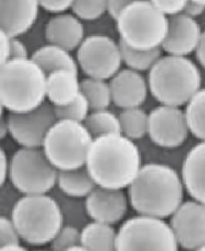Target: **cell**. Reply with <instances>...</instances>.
<instances>
[{
	"instance_id": "obj_1",
	"label": "cell",
	"mask_w": 205,
	"mask_h": 251,
	"mask_svg": "<svg viewBox=\"0 0 205 251\" xmlns=\"http://www.w3.org/2000/svg\"><path fill=\"white\" fill-rule=\"evenodd\" d=\"M86 167L97 186L123 190L141 169V154L134 141L122 133L104 135L93 139Z\"/></svg>"
},
{
	"instance_id": "obj_2",
	"label": "cell",
	"mask_w": 205,
	"mask_h": 251,
	"mask_svg": "<svg viewBox=\"0 0 205 251\" xmlns=\"http://www.w3.org/2000/svg\"><path fill=\"white\" fill-rule=\"evenodd\" d=\"M183 187L182 178L169 165L145 164L128 188V201L138 215L165 219L183 203Z\"/></svg>"
},
{
	"instance_id": "obj_3",
	"label": "cell",
	"mask_w": 205,
	"mask_h": 251,
	"mask_svg": "<svg viewBox=\"0 0 205 251\" xmlns=\"http://www.w3.org/2000/svg\"><path fill=\"white\" fill-rule=\"evenodd\" d=\"M46 98V74L31 58L0 64V103L9 113H27Z\"/></svg>"
},
{
	"instance_id": "obj_4",
	"label": "cell",
	"mask_w": 205,
	"mask_h": 251,
	"mask_svg": "<svg viewBox=\"0 0 205 251\" xmlns=\"http://www.w3.org/2000/svg\"><path fill=\"white\" fill-rule=\"evenodd\" d=\"M201 72L188 58L162 56L148 73V88L163 105L187 104L201 89Z\"/></svg>"
},
{
	"instance_id": "obj_5",
	"label": "cell",
	"mask_w": 205,
	"mask_h": 251,
	"mask_svg": "<svg viewBox=\"0 0 205 251\" xmlns=\"http://www.w3.org/2000/svg\"><path fill=\"white\" fill-rule=\"evenodd\" d=\"M11 219L21 240L35 247L51 243L64 225L60 205L50 194L23 195L11 212Z\"/></svg>"
},
{
	"instance_id": "obj_6",
	"label": "cell",
	"mask_w": 205,
	"mask_h": 251,
	"mask_svg": "<svg viewBox=\"0 0 205 251\" xmlns=\"http://www.w3.org/2000/svg\"><path fill=\"white\" fill-rule=\"evenodd\" d=\"M115 22L119 40L140 51L161 48L168 33V18L152 1H131Z\"/></svg>"
},
{
	"instance_id": "obj_7",
	"label": "cell",
	"mask_w": 205,
	"mask_h": 251,
	"mask_svg": "<svg viewBox=\"0 0 205 251\" xmlns=\"http://www.w3.org/2000/svg\"><path fill=\"white\" fill-rule=\"evenodd\" d=\"M93 139L84 123L58 120L46 135L42 150L56 170H75L86 165Z\"/></svg>"
},
{
	"instance_id": "obj_8",
	"label": "cell",
	"mask_w": 205,
	"mask_h": 251,
	"mask_svg": "<svg viewBox=\"0 0 205 251\" xmlns=\"http://www.w3.org/2000/svg\"><path fill=\"white\" fill-rule=\"evenodd\" d=\"M58 173L42 148H20L10 158L8 181L23 195L48 194L56 187Z\"/></svg>"
},
{
	"instance_id": "obj_9",
	"label": "cell",
	"mask_w": 205,
	"mask_h": 251,
	"mask_svg": "<svg viewBox=\"0 0 205 251\" xmlns=\"http://www.w3.org/2000/svg\"><path fill=\"white\" fill-rule=\"evenodd\" d=\"M172 228L163 219L137 215L117 230L115 251H178Z\"/></svg>"
},
{
	"instance_id": "obj_10",
	"label": "cell",
	"mask_w": 205,
	"mask_h": 251,
	"mask_svg": "<svg viewBox=\"0 0 205 251\" xmlns=\"http://www.w3.org/2000/svg\"><path fill=\"white\" fill-rule=\"evenodd\" d=\"M76 55L78 65L89 78L107 80L121 70L123 60L119 43L107 35L85 38Z\"/></svg>"
},
{
	"instance_id": "obj_11",
	"label": "cell",
	"mask_w": 205,
	"mask_h": 251,
	"mask_svg": "<svg viewBox=\"0 0 205 251\" xmlns=\"http://www.w3.org/2000/svg\"><path fill=\"white\" fill-rule=\"evenodd\" d=\"M6 119L14 141L29 149L42 148L46 135L57 122L54 106L49 101L27 113H9Z\"/></svg>"
},
{
	"instance_id": "obj_12",
	"label": "cell",
	"mask_w": 205,
	"mask_h": 251,
	"mask_svg": "<svg viewBox=\"0 0 205 251\" xmlns=\"http://www.w3.org/2000/svg\"><path fill=\"white\" fill-rule=\"evenodd\" d=\"M188 132L185 113L179 107L160 104L148 113V136L159 147L175 149L181 146Z\"/></svg>"
},
{
	"instance_id": "obj_13",
	"label": "cell",
	"mask_w": 205,
	"mask_h": 251,
	"mask_svg": "<svg viewBox=\"0 0 205 251\" xmlns=\"http://www.w3.org/2000/svg\"><path fill=\"white\" fill-rule=\"evenodd\" d=\"M179 247L196 251L205 247V205L187 201L179 206L170 219Z\"/></svg>"
},
{
	"instance_id": "obj_14",
	"label": "cell",
	"mask_w": 205,
	"mask_h": 251,
	"mask_svg": "<svg viewBox=\"0 0 205 251\" xmlns=\"http://www.w3.org/2000/svg\"><path fill=\"white\" fill-rule=\"evenodd\" d=\"M85 207L91 220L115 225L128 211V197L123 190L96 187L87 197Z\"/></svg>"
},
{
	"instance_id": "obj_15",
	"label": "cell",
	"mask_w": 205,
	"mask_h": 251,
	"mask_svg": "<svg viewBox=\"0 0 205 251\" xmlns=\"http://www.w3.org/2000/svg\"><path fill=\"white\" fill-rule=\"evenodd\" d=\"M168 18V33L161 49L170 55L186 57L196 51L202 31L194 18L181 13Z\"/></svg>"
},
{
	"instance_id": "obj_16",
	"label": "cell",
	"mask_w": 205,
	"mask_h": 251,
	"mask_svg": "<svg viewBox=\"0 0 205 251\" xmlns=\"http://www.w3.org/2000/svg\"><path fill=\"white\" fill-rule=\"evenodd\" d=\"M113 102L117 107L139 108L148 96V80L141 73L129 69H121L109 82Z\"/></svg>"
},
{
	"instance_id": "obj_17",
	"label": "cell",
	"mask_w": 205,
	"mask_h": 251,
	"mask_svg": "<svg viewBox=\"0 0 205 251\" xmlns=\"http://www.w3.org/2000/svg\"><path fill=\"white\" fill-rule=\"evenodd\" d=\"M40 2L0 1V31L11 38L26 33L36 22Z\"/></svg>"
},
{
	"instance_id": "obj_18",
	"label": "cell",
	"mask_w": 205,
	"mask_h": 251,
	"mask_svg": "<svg viewBox=\"0 0 205 251\" xmlns=\"http://www.w3.org/2000/svg\"><path fill=\"white\" fill-rule=\"evenodd\" d=\"M84 33L81 20L72 14L55 15L48 20L45 27L47 42L70 52L79 49L85 39Z\"/></svg>"
},
{
	"instance_id": "obj_19",
	"label": "cell",
	"mask_w": 205,
	"mask_h": 251,
	"mask_svg": "<svg viewBox=\"0 0 205 251\" xmlns=\"http://www.w3.org/2000/svg\"><path fill=\"white\" fill-rule=\"evenodd\" d=\"M183 186L192 199L205 205V141L192 147L182 165Z\"/></svg>"
},
{
	"instance_id": "obj_20",
	"label": "cell",
	"mask_w": 205,
	"mask_h": 251,
	"mask_svg": "<svg viewBox=\"0 0 205 251\" xmlns=\"http://www.w3.org/2000/svg\"><path fill=\"white\" fill-rule=\"evenodd\" d=\"M80 93V81L77 73L60 70L46 75V98L52 105L70 104Z\"/></svg>"
},
{
	"instance_id": "obj_21",
	"label": "cell",
	"mask_w": 205,
	"mask_h": 251,
	"mask_svg": "<svg viewBox=\"0 0 205 251\" xmlns=\"http://www.w3.org/2000/svg\"><path fill=\"white\" fill-rule=\"evenodd\" d=\"M31 59L46 75L56 71L68 70L78 74V63L70 51L54 44H46L34 51Z\"/></svg>"
},
{
	"instance_id": "obj_22",
	"label": "cell",
	"mask_w": 205,
	"mask_h": 251,
	"mask_svg": "<svg viewBox=\"0 0 205 251\" xmlns=\"http://www.w3.org/2000/svg\"><path fill=\"white\" fill-rule=\"evenodd\" d=\"M96 186L86 165L75 170L58 173L56 188L67 196L85 199Z\"/></svg>"
},
{
	"instance_id": "obj_23",
	"label": "cell",
	"mask_w": 205,
	"mask_h": 251,
	"mask_svg": "<svg viewBox=\"0 0 205 251\" xmlns=\"http://www.w3.org/2000/svg\"><path fill=\"white\" fill-rule=\"evenodd\" d=\"M116 236L113 226L91 221L81 229L80 244L89 251H115Z\"/></svg>"
},
{
	"instance_id": "obj_24",
	"label": "cell",
	"mask_w": 205,
	"mask_h": 251,
	"mask_svg": "<svg viewBox=\"0 0 205 251\" xmlns=\"http://www.w3.org/2000/svg\"><path fill=\"white\" fill-rule=\"evenodd\" d=\"M50 194L56 199L60 205L64 217V225L72 226L81 230L91 222L85 207V200L67 196L56 187Z\"/></svg>"
},
{
	"instance_id": "obj_25",
	"label": "cell",
	"mask_w": 205,
	"mask_h": 251,
	"mask_svg": "<svg viewBox=\"0 0 205 251\" xmlns=\"http://www.w3.org/2000/svg\"><path fill=\"white\" fill-rule=\"evenodd\" d=\"M122 60L128 69L142 73L150 71L156 63L162 57V49H152L148 51H140L132 49L119 40Z\"/></svg>"
},
{
	"instance_id": "obj_26",
	"label": "cell",
	"mask_w": 205,
	"mask_h": 251,
	"mask_svg": "<svg viewBox=\"0 0 205 251\" xmlns=\"http://www.w3.org/2000/svg\"><path fill=\"white\" fill-rule=\"evenodd\" d=\"M119 119L122 134L132 141L148 134V114L139 107L122 109Z\"/></svg>"
},
{
	"instance_id": "obj_27",
	"label": "cell",
	"mask_w": 205,
	"mask_h": 251,
	"mask_svg": "<svg viewBox=\"0 0 205 251\" xmlns=\"http://www.w3.org/2000/svg\"><path fill=\"white\" fill-rule=\"evenodd\" d=\"M80 92L90 104L92 111L108 109L113 102L109 83L103 79L86 78L80 81Z\"/></svg>"
},
{
	"instance_id": "obj_28",
	"label": "cell",
	"mask_w": 205,
	"mask_h": 251,
	"mask_svg": "<svg viewBox=\"0 0 205 251\" xmlns=\"http://www.w3.org/2000/svg\"><path fill=\"white\" fill-rule=\"evenodd\" d=\"M84 124L93 138L113 133H121L119 116L108 109L92 111Z\"/></svg>"
},
{
	"instance_id": "obj_29",
	"label": "cell",
	"mask_w": 205,
	"mask_h": 251,
	"mask_svg": "<svg viewBox=\"0 0 205 251\" xmlns=\"http://www.w3.org/2000/svg\"><path fill=\"white\" fill-rule=\"evenodd\" d=\"M184 113L189 132L205 141V88H201L190 100Z\"/></svg>"
},
{
	"instance_id": "obj_30",
	"label": "cell",
	"mask_w": 205,
	"mask_h": 251,
	"mask_svg": "<svg viewBox=\"0 0 205 251\" xmlns=\"http://www.w3.org/2000/svg\"><path fill=\"white\" fill-rule=\"evenodd\" d=\"M90 110L89 100L81 93L70 104L64 106H54V111L57 121L68 120L84 123L90 113Z\"/></svg>"
},
{
	"instance_id": "obj_31",
	"label": "cell",
	"mask_w": 205,
	"mask_h": 251,
	"mask_svg": "<svg viewBox=\"0 0 205 251\" xmlns=\"http://www.w3.org/2000/svg\"><path fill=\"white\" fill-rule=\"evenodd\" d=\"M71 10L80 20L92 21L107 11V1H73Z\"/></svg>"
},
{
	"instance_id": "obj_32",
	"label": "cell",
	"mask_w": 205,
	"mask_h": 251,
	"mask_svg": "<svg viewBox=\"0 0 205 251\" xmlns=\"http://www.w3.org/2000/svg\"><path fill=\"white\" fill-rule=\"evenodd\" d=\"M81 230L72 226L64 225L51 243V251H65L80 244Z\"/></svg>"
},
{
	"instance_id": "obj_33",
	"label": "cell",
	"mask_w": 205,
	"mask_h": 251,
	"mask_svg": "<svg viewBox=\"0 0 205 251\" xmlns=\"http://www.w3.org/2000/svg\"><path fill=\"white\" fill-rule=\"evenodd\" d=\"M10 181L1 185V193H0V212L1 216L11 218V212L13 210L16 203L18 202L22 197Z\"/></svg>"
},
{
	"instance_id": "obj_34",
	"label": "cell",
	"mask_w": 205,
	"mask_h": 251,
	"mask_svg": "<svg viewBox=\"0 0 205 251\" xmlns=\"http://www.w3.org/2000/svg\"><path fill=\"white\" fill-rule=\"evenodd\" d=\"M20 240L18 230L11 218L0 217V247L20 244Z\"/></svg>"
},
{
	"instance_id": "obj_35",
	"label": "cell",
	"mask_w": 205,
	"mask_h": 251,
	"mask_svg": "<svg viewBox=\"0 0 205 251\" xmlns=\"http://www.w3.org/2000/svg\"><path fill=\"white\" fill-rule=\"evenodd\" d=\"M157 8L167 17L183 13L187 1H152Z\"/></svg>"
},
{
	"instance_id": "obj_36",
	"label": "cell",
	"mask_w": 205,
	"mask_h": 251,
	"mask_svg": "<svg viewBox=\"0 0 205 251\" xmlns=\"http://www.w3.org/2000/svg\"><path fill=\"white\" fill-rule=\"evenodd\" d=\"M73 1H40V6L50 13L60 15L71 8Z\"/></svg>"
},
{
	"instance_id": "obj_37",
	"label": "cell",
	"mask_w": 205,
	"mask_h": 251,
	"mask_svg": "<svg viewBox=\"0 0 205 251\" xmlns=\"http://www.w3.org/2000/svg\"><path fill=\"white\" fill-rule=\"evenodd\" d=\"M27 58H28V51L26 45L17 38H11L10 60Z\"/></svg>"
},
{
	"instance_id": "obj_38",
	"label": "cell",
	"mask_w": 205,
	"mask_h": 251,
	"mask_svg": "<svg viewBox=\"0 0 205 251\" xmlns=\"http://www.w3.org/2000/svg\"><path fill=\"white\" fill-rule=\"evenodd\" d=\"M11 37L2 31H0V64L10 60Z\"/></svg>"
},
{
	"instance_id": "obj_39",
	"label": "cell",
	"mask_w": 205,
	"mask_h": 251,
	"mask_svg": "<svg viewBox=\"0 0 205 251\" xmlns=\"http://www.w3.org/2000/svg\"><path fill=\"white\" fill-rule=\"evenodd\" d=\"M131 1H107V12L111 17L116 21L122 11L128 6Z\"/></svg>"
},
{
	"instance_id": "obj_40",
	"label": "cell",
	"mask_w": 205,
	"mask_h": 251,
	"mask_svg": "<svg viewBox=\"0 0 205 251\" xmlns=\"http://www.w3.org/2000/svg\"><path fill=\"white\" fill-rule=\"evenodd\" d=\"M10 170V159L8 158L7 152L3 149L0 151V180L1 185L8 181Z\"/></svg>"
},
{
	"instance_id": "obj_41",
	"label": "cell",
	"mask_w": 205,
	"mask_h": 251,
	"mask_svg": "<svg viewBox=\"0 0 205 251\" xmlns=\"http://www.w3.org/2000/svg\"><path fill=\"white\" fill-rule=\"evenodd\" d=\"M205 10V7L201 4L199 1H187L183 13L190 17L194 18L203 13Z\"/></svg>"
},
{
	"instance_id": "obj_42",
	"label": "cell",
	"mask_w": 205,
	"mask_h": 251,
	"mask_svg": "<svg viewBox=\"0 0 205 251\" xmlns=\"http://www.w3.org/2000/svg\"><path fill=\"white\" fill-rule=\"evenodd\" d=\"M196 54L197 60L205 68V31L202 32L201 40L196 50Z\"/></svg>"
},
{
	"instance_id": "obj_43",
	"label": "cell",
	"mask_w": 205,
	"mask_h": 251,
	"mask_svg": "<svg viewBox=\"0 0 205 251\" xmlns=\"http://www.w3.org/2000/svg\"><path fill=\"white\" fill-rule=\"evenodd\" d=\"M9 134V129H8V125H7V119L6 117L2 115L1 117V123H0V137L1 139L7 137V135Z\"/></svg>"
},
{
	"instance_id": "obj_44",
	"label": "cell",
	"mask_w": 205,
	"mask_h": 251,
	"mask_svg": "<svg viewBox=\"0 0 205 251\" xmlns=\"http://www.w3.org/2000/svg\"><path fill=\"white\" fill-rule=\"evenodd\" d=\"M0 251H29L25 247L20 246V244L17 245H8L4 247H0Z\"/></svg>"
},
{
	"instance_id": "obj_45",
	"label": "cell",
	"mask_w": 205,
	"mask_h": 251,
	"mask_svg": "<svg viewBox=\"0 0 205 251\" xmlns=\"http://www.w3.org/2000/svg\"><path fill=\"white\" fill-rule=\"evenodd\" d=\"M65 251H89V250H87L85 247H83L81 244L77 245L75 247H71L69 249L66 250Z\"/></svg>"
},
{
	"instance_id": "obj_46",
	"label": "cell",
	"mask_w": 205,
	"mask_h": 251,
	"mask_svg": "<svg viewBox=\"0 0 205 251\" xmlns=\"http://www.w3.org/2000/svg\"><path fill=\"white\" fill-rule=\"evenodd\" d=\"M205 251V247H203V248H201V249L198 250V251Z\"/></svg>"
},
{
	"instance_id": "obj_47",
	"label": "cell",
	"mask_w": 205,
	"mask_h": 251,
	"mask_svg": "<svg viewBox=\"0 0 205 251\" xmlns=\"http://www.w3.org/2000/svg\"><path fill=\"white\" fill-rule=\"evenodd\" d=\"M42 251V250H40V251Z\"/></svg>"
}]
</instances>
